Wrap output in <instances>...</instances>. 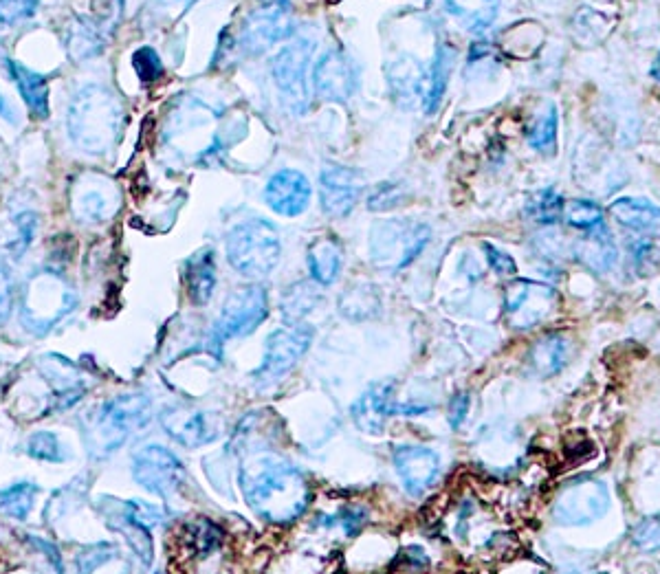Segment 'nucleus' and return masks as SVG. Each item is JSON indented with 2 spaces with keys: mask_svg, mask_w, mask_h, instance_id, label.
Listing matches in <instances>:
<instances>
[{
  "mask_svg": "<svg viewBox=\"0 0 660 574\" xmlns=\"http://www.w3.org/2000/svg\"><path fill=\"white\" fill-rule=\"evenodd\" d=\"M575 258L583 267L597 273H605L614 267L619 253H616L614 238L610 236V231L605 229V225L586 231V236L575 245Z\"/></svg>",
  "mask_w": 660,
  "mask_h": 574,
  "instance_id": "obj_27",
  "label": "nucleus"
},
{
  "mask_svg": "<svg viewBox=\"0 0 660 574\" xmlns=\"http://www.w3.org/2000/svg\"><path fill=\"white\" fill-rule=\"evenodd\" d=\"M311 194V183L297 170L275 172L264 187V201L275 214L284 218L300 216L311 203Z\"/></svg>",
  "mask_w": 660,
  "mask_h": 574,
  "instance_id": "obj_18",
  "label": "nucleus"
},
{
  "mask_svg": "<svg viewBox=\"0 0 660 574\" xmlns=\"http://www.w3.org/2000/svg\"><path fill=\"white\" fill-rule=\"evenodd\" d=\"M632 544L643 553H658L660 550V513L643 517L632 528Z\"/></svg>",
  "mask_w": 660,
  "mask_h": 574,
  "instance_id": "obj_42",
  "label": "nucleus"
},
{
  "mask_svg": "<svg viewBox=\"0 0 660 574\" xmlns=\"http://www.w3.org/2000/svg\"><path fill=\"white\" fill-rule=\"evenodd\" d=\"M311 341L313 330L308 326L293 324L291 328L273 330L267 339V346H264L262 366L256 370V379H260L258 383L269 385L289 374L295 363L306 355Z\"/></svg>",
  "mask_w": 660,
  "mask_h": 574,
  "instance_id": "obj_14",
  "label": "nucleus"
},
{
  "mask_svg": "<svg viewBox=\"0 0 660 574\" xmlns=\"http://www.w3.org/2000/svg\"><path fill=\"white\" fill-rule=\"evenodd\" d=\"M66 51H69L71 60L86 62L97 58L104 51V38L99 22L91 18H75L64 36Z\"/></svg>",
  "mask_w": 660,
  "mask_h": 574,
  "instance_id": "obj_29",
  "label": "nucleus"
},
{
  "mask_svg": "<svg viewBox=\"0 0 660 574\" xmlns=\"http://www.w3.org/2000/svg\"><path fill=\"white\" fill-rule=\"evenodd\" d=\"M601 574H605V572H601Z\"/></svg>",
  "mask_w": 660,
  "mask_h": 574,
  "instance_id": "obj_58",
  "label": "nucleus"
},
{
  "mask_svg": "<svg viewBox=\"0 0 660 574\" xmlns=\"http://www.w3.org/2000/svg\"><path fill=\"white\" fill-rule=\"evenodd\" d=\"M469 405H471V399L465 392H460L454 396V399H451V403H449V425L451 427L458 429L462 423H465V418L469 414Z\"/></svg>",
  "mask_w": 660,
  "mask_h": 574,
  "instance_id": "obj_53",
  "label": "nucleus"
},
{
  "mask_svg": "<svg viewBox=\"0 0 660 574\" xmlns=\"http://www.w3.org/2000/svg\"><path fill=\"white\" fill-rule=\"evenodd\" d=\"M432 229L416 218H388L372 225L370 260L383 271H401L421 256Z\"/></svg>",
  "mask_w": 660,
  "mask_h": 574,
  "instance_id": "obj_6",
  "label": "nucleus"
},
{
  "mask_svg": "<svg viewBox=\"0 0 660 574\" xmlns=\"http://www.w3.org/2000/svg\"><path fill=\"white\" fill-rule=\"evenodd\" d=\"M115 555H117V548L113 544H106V542L88 544L75 557L77 574H93L97 568L106 566L110 559H115Z\"/></svg>",
  "mask_w": 660,
  "mask_h": 574,
  "instance_id": "obj_41",
  "label": "nucleus"
},
{
  "mask_svg": "<svg viewBox=\"0 0 660 574\" xmlns=\"http://www.w3.org/2000/svg\"><path fill=\"white\" fill-rule=\"evenodd\" d=\"M117 185L99 174H82L71 187V212L80 223H106L117 214Z\"/></svg>",
  "mask_w": 660,
  "mask_h": 574,
  "instance_id": "obj_15",
  "label": "nucleus"
},
{
  "mask_svg": "<svg viewBox=\"0 0 660 574\" xmlns=\"http://www.w3.org/2000/svg\"><path fill=\"white\" fill-rule=\"evenodd\" d=\"M154 574H165V572H154Z\"/></svg>",
  "mask_w": 660,
  "mask_h": 574,
  "instance_id": "obj_57",
  "label": "nucleus"
},
{
  "mask_svg": "<svg viewBox=\"0 0 660 574\" xmlns=\"http://www.w3.org/2000/svg\"><path fill=\"white\" fill-rule=\"evenodd\" d=\"M38 487L29 482H20L0 491V513H5L11 520H27L33 504L38 498Z\"/></svg>",
  "mask_w": 660,
  "mask_h": 574,
  "instance_id": "obj_35",
  "label": "nucleus"
},
{
  "mask_svg": "<svg viewBox=\"0 0 660 574\" xmlns=\"http://www.w3.org/2000/svg\"><path fill=\"white\" fill-rule=\"evenodd\" d=\"M159 423L165 434L187 449L212 445L214 440L223 436L225 429L223 416L194 405L165 407L159 416Z\"/></svg>",
  "mask_w": 660,
  "mask_h": 574,
  "instance_id": "obj_12",
  "label": "nucleus"
},
{
  "mask_svg": "<svg viewBox=\"0 0 660 574\" xmlns=\"http://www.w3.org/2000/svg\"><path fill=\"white\" fill-rule=\"evenodd\" d=\"M11 308H14V280H11L7 264L0 260V326L7 324Z\"/></svg>",
  "mask_w": 660,
  "mask_h": 574,
  "instance_id": "obj_49",
  "label": "nucleus"
},
{
  "mask_svg": "<svg viewBox=\"0 0 660 574\" xmlns=\"http://www.w3.org/2000/svg\"><path fill=\"white\" fill-rule=\"evenodd\" d=\"M7 69L11 80L16 82L20 97L25 99L29 113L38 119L49 117V82L47 77L27 69L25 64L16 60H7Z\"/></svg>",
  "mask_w": 660,
  "mask_h": 574,
  "instance_id": "obj_26",
  "label": "nucleus"
},
{
  "mask_svg": "<svg viewBox=\"0 0 660 574\" xmlns=\"http://www.w3.org/2000/svg\"><path fill=\"white\" fill-rule=\"evenodd\" d=\"M339 311L346 319H355V322H361V319H370V317H374L381 311L379 291L374 289L372 284H366V282L352 284L350 289H346L344 295H341Z\"/></svg>",
  "mask_w": 660,
  "mask_h": 574,
  "instance_id": "obj_32",
  "label": "nucleus"
},
{
  "mask_svg": "<svg viewBox=\"0 0 660 574\" xmlns=\"http://www.w3.org/2000/svg\"><path fill=\"white\" fill-rule=\"evenodd\" d=\"M429 73L423 71L421 62L412 55H401L388 64V84L396 104L403 108H414L418 102H425Z\"/></svg>",
  "mask_w": 660,
  "mask_h": 574,
  "instance_id": "obj_21",
  "label": "nucleus"
},
{
  "mask_svg": "<svg viewBox=\"0 0 660 574\" xmlns=\"http://www.w3.org/2000/svg\"><path fill=\"white\" fill-rule=\"evenodd\" d=\"M333 524H339L341 531L348 537H355L361 533V528L368 524V509L366 506H346L344 511L333 517Z\"/></svg>",
  "mask_w": 660,
  "mask_h": 574,
  "instance_id": "obj_47",
  "label": "nucleus"
},
{
  "mask_svg": "<svg viewBox=\"0 0 660 574\" xmlns=\"http://www.w3.org/2000/svg\"><path fill=\"white\" fill-rule=\"evenodd\" d=\"M124 126L121 99L102 84H86L75 93L66 113V130L77 148L106 157L119 143Z\"/></svg>",
  "mask_w": 660,
  "mask_h": 574,
  "instance_id": "obj_2",
  "label": "nucleus"
},
{
  "mask_svg": "<svg viewBox=\"0 0 660 574\" xmlns=\"http://www.w3.org/2000/svg\"><path fill=\"white\" fill-rule=\"evenodd\" d=\"M194 3H198V0H161V5L170 7V9H179V11L190 9Z\"/></svg>",
  "mask_w": 660,
  "mask_h": 574,
  "instance_id": "obj_55",
  "label": "nucleus"
},
{
  "mask_svg": "<svg viewBox=\"0 0 660 574\" xmlns=\"http://www.w3.org/2000/svg\"><path fill=\"white\" fill-rule=\"evenodd\" d=\"M482 251H484V256H487V262H489V267H491L493 273H498L500 278H511V275H515L517 267H515V260L509 256V253L498 249L495 245H489V242H484Z\"/></svg>",
  "mask_w": 660,
  "mask_h": 574,
  "instance_id": "obj_48",
  "label": "nucleus"
},
{
  "mask_svg": "<svg viewBox=\"0 0 660 574\" xmlns=\"http://www.w3.org/2000/svg\"><path fill=\"white\" fill-rule=\"evenodd\" d=\"M93 14L99 25H115L124 14V0H93Z\"/></svg>",
  "mask_w": 660,
  "mask_h": 574,
  "instance_id": "obj_51",
  "label": "nucleus"
},
{
  "mask_svg": "<svg viewBox=\"0 0 660 574\" xmlns=\"http://www.w3.org/2000/svg\"><path fill=\"white\" fill-rule=\"evenodd\" d=\"M185 291L194 306H205L216 291L214 249H201L185 262Z\"/></svg>",
  "mask_w": 660,
  "mask_h": 574,
  "instance_id": "obj_25",
  "label": "nucleus"
},
{
  "mask_svg": "<svg viewBox=\"0 0 660 574\" xmlns=\"http://www.w3.org/2000/svg\"><path fill=\"white\" fill-rule=\"evenodd\" d=\"M632 256H634L636 269L641 271V275H647L658 264V249H656V245H652V242H647V240H641V242H636V245H632Z\"/></svg>",
  "mask_w": 660,
  "mask_h": 574,
  "instance_id": "obj_50",
  "label": "nucleus"
},
{
  "mask_svg": "<svg viewBox=\"0 0 660 574\" xmlns=\"http://www.w3.org/2000/svg\"><path fill=\"white\" fill-rule=\"evenodd\" d=\"M403 203V187L401 183H379L374 192L368 196V207L372 212H390V209L399 207Z\"/></svg>",
  "mask_w": 660,
  "mask_h": 574,
  "instance_id": "obj_45",
  "label": "nucleus"
},
{
  "mask_svg": "<svg viewBox=\"0 0 660 574\" xmlns=\"http://www.w3.org/2000/svg\"><path fill=\"white\" fill-rule=\"evenodd\" d=\"M121 511H124L132 522L148 528V531H152V528H159L165 522L163 509H159V506H154V504H148V502H141V500L124 502Z\"/></svg>",
  "mask_w": 660,
  "mask_h": 574,
  "instance_id": "obj_44",
  "label": "nucleus"
},
{
  "mask_svg": "<svg viewBox=\"0 0 660 574\" xmlns=\"http://www.w3.org/2000/svg\"><path fill=\"white\" fill-rule=\"evenodd\" d=\"M113 522H119V524H110V526H113L115 531H119L121 537L128 542V546L135 550L137 557L141 559V564L148 566L154 557V546H152V537H150L148 528L132 522L124 511L119 513V520H113Z\"/></svg>",
  "mask_w": 660,
  "mask_h": 574,
  "instance_id": "obj_38",
  "label": "nucleus"
},
{
  "mask_svg": "<svg viewBox=\"0 0 660 574\" xmlns=\"http://www.w3.org/2000/svg\"><path fill=\"white\" fill-rule=\"evenodd\" d=\"M0 117L11 121V124H16V113L11 110V106H9V102H7L3 93H0Z\"/></svg>",
  "mask_w": 660,
  "mask_h": 574,
  "instance_id": "obj_54",
  "label": "nucleus"
},
{
  "mask_svg": "<svg viewBox=\"0 0 660 574\" xmlns=\"http://www.w3.org/2000/svg\"><path fill=\"white\" fill-rule=\"evenodd\" d=\"M77 295L58 271L44 269L33 273L25 284L20 300V322L31 335L42 337L55 324L73 313Z\"/></svg>",
  "mask_w": 660,
  "mask_h": 574,
  "instance_id": "obj_4",
  "label": "nucleus"
},
{
  "mask_svg": "<svg viewBox=\"0 0 660 574\" xmlns=\"http://www.w3.org/2000/svg\"><path fill=\"white\" fill-rule=\"evenodd\" d=\"M610 509V493L603 482L581 478L557 493L553 515L564 526H586L601 520Z\"/></svg>",
  "mask_w": 660,
  "mask_h": 574,
  "instance_id": "obj_11",
  "label": "nucleus"
},
{
  "mask_svg": "<svg viewBox=\"0 0 660 574\" xmlns=\"http://www.w3.org/2000/svg\"><path fill=\"white\" fill-rule=\"evenodd\" d=\"M317 42L311 36L291 38L273 55L271 75L295 115H302L311 104V64Z\"/></svg>",
  "mask_w": 660,
  "mask_h": 574,
  "instance_id": "obj_7",
  "label": "nucleus"
},
{
  "mask_svg": "<svg viewBox=\"0 0 660 574\" xmlns=\"http://www.w3.org/2000/svg\"><path fill=\"white\" fill-rule=\"evenodd\" d=\"M649 77H652V80L660 86V49L656 53V58L652 62V69H649Z\"/></svg>",
  "mask_w": 660,
  "mask_h": 574,
  "instance_id": "obj_56",
  "label": "nucleus"
},
{
  "mask_svg": "<svg viewBox=\"0 0 660 574\" xmlns=\"http://www.w3.org/2000/svg\"><path fill=\"white\" fill-rule=\"evenodd\" d=\"M322 295H319L317 286L313 282H295L282 295V317L286 324H300L302 319L315 311Z\"/></svg>",
  "mask_w": 660,
  "mask_h": 574,
  "instance_id": "obj_33",
  "label": "nucleus"
},
{
  "mask_svg": "<svg viewBox=\"0 0 660 574\" xmlns=\"http://www.w3.org/2000/svg\"><path fill=\"white\" fill-rule=\"evenodd\" d=\"M361 176L346 165L328 163L319 174V203L330 218H346L361 198Z\"/></svg>",
  "mask_w": 660,
  "mask_h": 574,
  "instance_id": "obj_17",
  "label": "nucleus"
},
{
  "mask_svg": "<svg viewBox=\"0 0 660 574\" xmlns=\"http://www.w3.org/2000/svg\"><path fill=\"white\" fill-rule=\"evenodd\" d=\"M502 0H445L449 16L473 33L487 31L498 18Z\"/></svg>",
  "mask_w": 660,
  "mask_h": 574,
  "instance_id": "obj_30",
  "label": "nucleus"
},
{
  "mask_svg": "<svg viewBox=\"0 0 660 574\" xmlns=\"http://www.w3.org/2000/svg\"><path fill=\"white\" fill-rule=\"evenodd\" d=\"M132 66H135V73L139 75L141 82H157L163 75V62L159 53L150 47H141L135 51V55H132Z\"/></svg>",
  "mask_w": 660,
  "mask_h": 574,
  "instance_id": "obj_46",
  "label": "nucleus"
},
{
  "mask_svg": "<svg viewBox=\"0 0 660 574\" xmlns=\"http://www.w3.org/2000/svg\"><path fill=\"white\" fill-rule=\"evenodd\" d=\"M269 315V297L267 289L260 284L240 286L231 293L214 326L216 344H223L229 339L249 337Z\"/></svg>",
  "mask_w": 660,
  "mask_h": 574,
  "instance_id": "obj_8",
  "label": "nucleus"
},
{
  "mask_svg": "<svg viewBox=\"0 0 660 574\" xmlns=\"http://www.w3.org/2000/svg\"><path fill=\"white\" fill-rule=\"evenodd\" d=\"M231 269L245 278H267L278 267L282 256V240L278 229L264 218H249L236 225L225 240Z\"/></svg>",
  "mask_w": 660,
  "mask_h": 574,
  "instance_id": "obj_5",
  "label": "nucleus"
},
{
  "mask_svg": "<svg viewBox=\"0 0 660 574\" xmlns=\"http://www.w3.org/2000/svg\"><path fill=\"white\" fill-rule=\"evenodd\" d=\"M25 539L31 548H36V550H40V553L47 555V561L55 568V572L62 574V555H60V550L49 542V539H42L38 535H25Z\"/></svg>",
  "mask_w": 660,
  "mask_h": 574,
  "instance_id": "obj_52",
  "label": "nucleus"
},
{
  "mask_svg": "<svg viewBox=\"0 0 660 574\" xmlns=\"http://www.w3.org/2000/svg\"><path fill=\"white\" fill-rule=\"evenodd\" d=\"M38 231V216L36 212H20L11 220V236L5 242V249L11 258H20L25 256V251L31 247L33 238H36Z\"/></svg>",
  "mask_w": 660,
  "mask_h": 574,
  "instance_id": "obj_37",
  "label": "nucleus"
},
{
  "mask_svg": "<svg viewBox=\"0 0 660 574\" xmlns=\"http://www.w3.org/2000/svg\"><path fill=\"white\" fill-rule=\"evenodd\" d=\"M564 218L572 229L586 234V231L603 225V209L594 201H588V198H572L564 205Z\"/></svg>",
  "mask_w": 660,
  "mask_h": 574,
  "instance_id": "obj_39",
  "label": "nucleus"
},
{
  "mask_svg": "<svg viewBox=\"0 0 660 574\" xmlns=\"http://www.w3.org/2000/svg\"><path fill=\"white\" fill-rule=\"evenodd\" d=\"M150 401L143 394H121L97 407L88 418L86 443L93 458H108L126 443L130 432L150 423Z\"/></svg>",
  "mask_w": 660,
  "mask_h": 574,
  "instance_id": "obj_3",
  "label": "nucleus"
},
{
  "mask_svg": "<svg viewBox=\"0 0 660 574\" xmlns=\"http://www.w3.org/2000/svg\"><path fill=\"white\" fill-rule=\"evenodd\" d=\"M394 469L399 473L405 491L410 495H421L438 478L440 458L436 451L418 445H403L394 451Z\"/></svg>",
  "mask_w": 660,
  "mask_h": 574,
  "instance_id": "obj_19",
  "label": "nucleus"
},
{
  "mask_svg": "<svg viewBox=\"0 0 660 574\" xmlns=\"http://www.w3.org/2000/svg\"><path fill=\"white\" fill-rule=\"evenodd\" d=\"M291 33V0H256L242 22L240 47L249 55L271 49Z\"/></svg>",
  "mask_w": 660,
  "mask_h": 574,
  "instance_id": "obj_10",
  "label": "nucleus"
},
{
  "mask_svg": "<svg viewBox=\"0 0 660 574\" xmlns=\"http://www.w3.org/2000/svg\"><path fill=\"white\" fill-rule=\"evenodd\" d=\"M238 484L249 509L260 520L278 526L300 520L313 498L304 473L275 451L245 449Z\"/></svg>",
  "mask_w": 660,
  "mask_h": 574,
  "instance_id": "obj_1",
  "label": "nucleus"
},
{
  "mask_svg": "<svg viewBox=\"0 0 660 574\" xmlns=\"http://www.w3.org/2000/svg\"><path fill=\"white\" fill-rule=\"evenodd\" d=\"M176 550L179 555L185 559H205L209 555H214L220 548V544L225 542V535L220 531V526H216L212 520H190L181 524L179 531H176Z\"/></svg>",
  "mask_w": 660,
  "mask_h": 574,
  "instance_id": "obj_22",
  "label": "nucleus"
},
{
  "mask_svg": "<svg viewBox=\"0 0 660 574\" xmlns=\"http://www.w3.org/2000/svg\"><path fill=\"white\" fill-rule=\"evenodd\" d=\"M557 124H559V117H557V108L555 106H548L546 113L539 117L535 124L528 128V146H531L535 152L539 154H555L557 148Z\"/></svg>",
  "mask_w": 660,
  "mask_h": 574,
  "instance_id": "obj_36",
  "label": "nucleus"
},
{
  "mask_svg": "<svg viewBox=\"0 0 660 574\" xmlns=\"http://www.w3.org/2000/svg\"><path fill=\"white\" fill-rule=\"evenodd\" d=\"M27 454L42 462H64L66 460V451L62 449L60 438L53 432L31 434V438L27 440Z\"/></svg>",
  "mask_w": 660,
  "mask_h": 574,
  "instance_id": "obj_40",
  "label": "nucleus"
},
{
  "mask_svg": "<svg viewBox=\"0 0 660 574\" xmlns=\"http://www.w3.org/2000/svg\"><path fill=\"white\" fill-rule=\"evenodd\" d=\"M132 476L143 489L163 500L174 498L185 484L181 460L161 445H143L132 454Z\"/></svg>",
  "mask_w": 660,
  "mask_h": 574,
  "instance_id": "obj_9",
  "label": "nucleus"
},
{
  "mask_svg": "<svg viewBox=\"0 0 660 574\" xmlns=\"http://www.w3.org/2000/svg\"><path fill=\"white\" fill-rule=\"evenodd\" d=\"M40 0H0V27H14L36 16Z\"/></svg>",
  "mask_w": 660,
  "mask_h": 574,
  "instance_id": "obj_43",
  "label": "nucleus"
},
{
  "mask_svg": "<svg viewBox=\"0 0 660 574\" xmlns=\"http://www.w3.org/2000/svg\"><path fill=\"white\" fill-rule=\"evenodd\" d=\"M456 64V49L449 44H440L434 55L432 71H429V82H427V95H425V113H436V108L443 102V95L447 91L451 71Z\"/></svg>",
  "mask_w": 660,
  "mask_h": 574,
  "instance_id": "obj_31",
  "label": "nucleus"
},
{
  "mask_svg": "<svg viewBox=\"0 0 660 574\" xmlns=\"http://www.w3.org/2000/svg\"><path fill=\"white\" fill-rule=\"evenodd\" d=\"M557 291L533 280H513L504 291V317L515 330H528L555 311Z\"/></svg>",
  "mask_w": 660,
  "mask_h": 574,
  "instance_id": "obj_13",
  "label": "nucleus"
},
{
  "mask_svg": "<svg viewBox=\"0 0 660 574\" xmlns=\"http://www.w3.org/2000/svg\"><path fill=\"white\" fill-rule=\"evenodd\" d=\"M564 196L555 187H544L528 196L524 214L537 225H555L564 216Z\"/></svg>",
  "mask_w": 660,
  "mask_h": 574,
  "instance_id": "obj_34",
  "label": "nucleus"
},
{
  "mask_svg": "<svg viewBox=\"0 0 660 574\" xmlns=\"http://www.w3.org/2000/svg\"><path fill=\"white\" fill-rule=\"evenodd\" d=\"M315 93L326 102H348L359 88V66L346 51H326L311 71Z\"/></svg>",
  "mask_w": 660,
  "mask_h": 574,
  "instance_id": "obj_16",
  "label": "nucleus"
},
{
  "mask_svg": "<svg viewBox=\"0 0 660 574\" xmlns=\"http://www.w3.org/2000/svg\"><path fill=\"white\" fill-rule=\"evenodd\" d=\"M390 416H396L392 381L372 383L352 405V421L370 436H381Z\"/></svg>",
  "mask_w": 660,
  "mask_h": 574,
  "instance_id": "obj_20",
  "label": "nucleus"
},
{
  "mask_svg": "<svg viewBox=\"0 0 660 574\" xmlns=\"http://www.w3.org/2000/svg\"><path fill=\"white\" fill-rule=\"evenodd\" d=\"M568 355H570L568 339L559 333H548L542 339H537L531 352H528V366H531L537 377L548 379L564 370Z\"/></svg>",
  "mask_w": 660,
  "mask_h": 574,
  "instance_id": "obj_28",
  "label": "nucleus"
},
{
  "mask_svg": "<svg viewBox=\"0 0 660 574\" xmlns=\"http://www.w3.org/2000/svg\"><path fill=\"white\" fill-rule=\"evenodd\" d=\"M610 214L623 227L638 234L660 236V205L643 196H621L610 205Z\"/></svg>",
  "mask_w": 660,
  "mask_h": 574,
  "instance_id": "obj_23",
  "label": "nucleus"
},
{
  "mask_svg": "<svg viewBox=\"0 0 660 574\" xmlns=\"http://www.w3.org/2000/svg\"><path fill=\"white\" fill-rule=\"evenodd\" d=\"M306 264L311 280L319 286L335 284L344 267V249L333 236H319L311 242L306 253Z\"/></svg>",
  "mask_w": 660,
  "mask_h": 574,
  "instance_id": "obj_24",
  "label": "nucleus"
}]
</instances>
